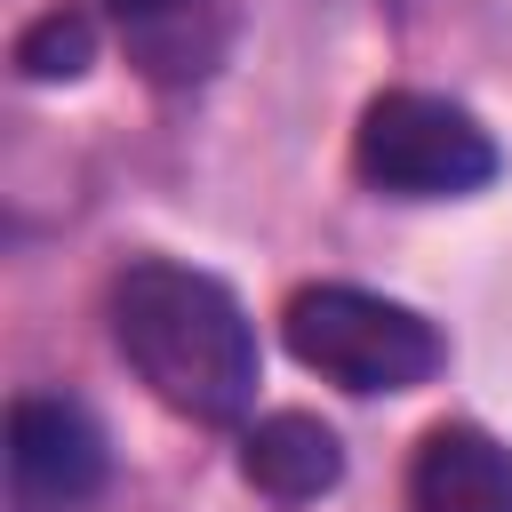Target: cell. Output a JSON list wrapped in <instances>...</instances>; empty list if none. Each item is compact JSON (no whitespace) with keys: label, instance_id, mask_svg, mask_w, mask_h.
<instances>
[{"label":"cell","instance_id":"obj_1","mask_svg":"<svg viewBox=\"0 0 512 512\" xmlns=\"http://www.w3.org/2000/svg\"><path fill=\"white\" fill-rule=\"evenodd\" d=\"M112 344L144 376V392L192 424L248 416V400L264 384L256 320L240 312V296L168 256H144L112 280Z\"/></svg>","mask_w":512,"mask_h":512},{"label":"cell","instance_id":"obj_2","mask_svg":"<svg viewBox=\"0 0 512 512\" xmlns=\"http://www.w3.org/2000/svg\"><path fill=\"white\" fill-rule=\"evenodd\" d=\"M280 336L288 352L344 384V392H416L440 376L448 344L440 328L416 312V304H392L376 288H344V280H320V288H296L288 312H280Z\"/></svg>","mask_w":512,"mask_h":512},{"label":"cell","instance_id":"obj_3","mask_svg":"<svg viewBox=\"0 0 512 512\" xmlns=\"http://www.w3.org/2000/svg\"><path fill=\"white\" fill-rule=\"evenodd\" d=\"M352 168L384 200H464V192L496 184L504 152L464 104H448L432 88H384V96H368V112L352 128Z\"/></svg>","mask_w":512,"mask_h":512},{"label":"cell","instance_id":"obj_4","mask_svg":"<svg viewBox=\"0 0 512 512\" xmlns=\"http://www.w3.org/2000/svg\"><path fill=\"white\" fill-rule=\"evenodd\" d=\"M104 488V432L80 400L32 392L8 408V496L16 512H80Z\"/></svg>","mask_w":512,"mask_h":512},{"label":"cell","instance_id":"obj_5","mask_svg":"<svg viewBox=\"0 0 512 512\" xmlns=\"http://www.w3.org/2000/svg\"><path fill=\"white\" fill-rule=\"evenodd\" d=\"M120 16V48L152 88H200L224 72L232 32H240V0H112Z\"/></svg>","mask_w":512,"mask_h":512},{"label":"cell","instance_id":"obj_6","mask_svg":"<svg viewBox=\"0 0 512 512\" xmlns=\"http://www.w3.org/2000/svg\"><path fill=\"white\" fill-rule=\"evenodd\" d=\"M416 512H512V448L480 424H432L408 464Z\"/></svg>","mask_w":512,"mask_h":512},{"label":"cell","instance_id":"obj_7","mask_svg":"<svg viewBox=\"0 0 512 512\" xmlns=\"http://www.w3.org/2000/svg\"><path fill=\"white\" fill-rule=\"evenodd\" d=\"M240 480L256 496H272V504H312V496H328L344 480V440L304 408H272L240 440Z\"/></svg>","mask_w":512,"mask_h":512},{"label":"cell","instance_id":"obj_8","mask_svg":"<svg viewBox=\"0 0 512 512\" xmlns=\"http://www.w3.org/2000/svg\"><path fill=\"white\" fill-rule=\"evenodd\" d=\"M96 64V24L80 8H48L16 32V72L24 80H80Z\"/></svg>","mask_w":512,"mask_h":512}]
</instances>
